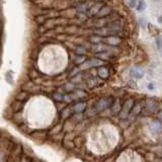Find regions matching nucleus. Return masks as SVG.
<instances>
[{
    "instance_id": "obj_9",
    "label": "nucleus",
    "mask_w": 162,
    "mask_h": 162,
    "mask_svg": "<svg viewBox=\"0 0 162 162\" xmlns=\"http://www.w3.org/2000/svg\"><path fill=\"white\" fill-rule=\"evenodd\" d=\"M109 43L112 44V45H118L120 43V40L118 38H109Z\"/></svg>"
},
{
    "instance_id": "obj_7",
    "label": "nucleus",
    "mask_w": 162,
    "mask_h": 162,
    "mask_svg": "<svg viewBox=\"0 0 162 162\" xmlns=\"http://www.w3.org/2000/svg\"><path fill=\"white\" fill-rule=\"evenodd\" d=\"M100 5H102V3H98L97 5H94V6L92 7V8L90 9V11H89V13H90V14H95L96 12H97V13H98V12H99L100 10H101V8H102V7H99Z\"/></svg>"
},
{
    "instance_id": "obj_3",
    "label": "nucleus",
    "mask_w": 162,
    "mask_h": 162,
    "mask_svg": "<svg viewBox=\"0 0 162 162\" xmlns=\"http://www.w3.org/2000/svg\"><path fill=\"white\" fill-rule=\"evenodd\" d=\"M131 75L136 79L142 78L143 75H144V71L141 68H138V67L137 68H133L132 70H131Z\"/></svg>"
},
{
    "instance_id": "obj_6",
    "label": "nucleus",
    "mask_w": 162,
    "mask_h": 162,
    "mask_svg": "<svg viewBox=\"0 0 162 162\" xmlns=\"http://www.w3.org/2000/svg\"><path fill=\"white\" fill-rule=\"evenodd\" d=\"M86 107V104H84V102H81V104H77L75 105V107H74V110H75L76 112H82L84 109H85Z\"/></svg>"
},
{
    "instance_id": "obj_8",
    "label": "nucleus",
    "mask_w": 162,
    "mask_h": 162,
    "mask_svg": "<svg viewBox=\"0 0 162 162\" xmlns=\"http://www.w3.org/2000/svg\"><path fill=\"white\" fill-rule=\"evenodd\" d=\"M137 10L139 12H141V11H143L144 9H145V6H146V4H145V2L144 1H138V3H137Z\"/></svg>"
},
{
    "instance_id": "obj_14",
    "label": "nucleus",
    "mask_w": 162,
    "mask_h": 162,
    "mask_svg": "<svg viewBox=\"0 0 162 162\" xmlns=\"http://www.w3.org/2000/svg\"><path fill=\"white\" fill-rule=\"evenodd\" d=\"M161 157H162V156H161Z\"/></svg>"
},
{
    "instance_id": "obj_10",
    "label": "nucleus",
    "mask_w": 162,
    "mask_h": 162,
    "mask_svg": "<svg viewBox=\"0 0 162 162\" xmlns=\"http://www.w3.org/2000/svg\"><path fill=\"white\" fill-rule=\"evenodd\" d=\"M153 126L155 127V131H156V132H160V131H161V125H160V123H159V122L153 123Z\"/></svg>"
},
{
    "instance_id": "obj_11",
    "label": "nucleus",
    "mask_w": 162,
    "mask_h": 162,
    "mask_svg": "<svg viewBox=\"0 0 162 162\" xmlns=\"http://www.w3.org/2000/svg\"><path fill=\"white\" fill-rule=\"evenodd\" d=\"M125 3L130 7H135V5L137 4V2H136V1H126Z\"/></svg>"
},
{
    "instance_id": "obj_5",
    "label": "nucleus",
    "mask_w": 162,
    "mask_h": 162,
    "mask_svg": "<svg viewBox=\"0 0 162 162\" xmlns=\"http://www.w3.org/2000/svg\"><path fill=\"white\" fill-rule=\"evenodd\" d=\"M110 11H112V9L109 8V6H107V7H102L101 10L97 13V16L98 17H102V16H105V15H107V14H109L110 13Z\"/></svg>"
},
{
    "instance_id": "obj_13",
    "label": "nucleus",
    "mask_w": 162,
    "mask_h": 162,
    "mask_svg": "<svg viewBox=\"0 0 162 162\" xmlns=\"http://www.w3.org/2000/svg\"><path fill=\"white\" fill-rule=\"evenodd\" d=\"M158 118H159V120H161V121H162V112L158 115Z\"/></svg>"
},
{
    "instance_id": "obj_1",
    "label": "nucleus",
    "mask_w": 162,
    "mask_h": 162,
    "mask_svg": "<svg viewBox=\"0 0 162 162\" xmlns=\"http://www.w3.org/2000/svg\"><path fill=\"white\" fill-rule=\"evenodd\" d=\"M112 104H114V98L110 96L107 97H104V98L99 99L98 101L96 102L95 104V109L97 110H104L109 109V107H112Z\"/></svg>"
},
{
    "instance_id": "obj_4",
    "label": "nucleus",
    "mask_w": 162,
    "mask_h": 162,
    "mask_svg": "<svg viewBox=\"0 0 162 162\" xmlns=\"http://www.w3.org/2000/svg\"><path fill=\"white\" fill-rule=\"evenodd\" d=\"M97 73H98L99 77H101L102 79H107L109 77V70H107L105 67H100L97 70Z\"/></svg>"
},
{
    "instance_id": "obj_12",
    "label": "nucleus",
    "mask_w": 162,
    "mask_h": 162,
    "mask_svg": "<svg viewBox=\"0 0 162 162\" xmlns=\"http://www.w3.org/2000/svg\"><path fill=\"white\" fill-rule=\"evenodd\" d=\"M55 99H57V100H63L64 99V97L61 95V94H59V93H56L55 94Z\"/></svg>"
},
{
    "instance_id": "obj_2",
    "label": "nucleus",
    "mask_w": 162,
    "mask_h": 162,
    "mask_svg": "<svg viewBox=\"0 0 162 162\" xmlns=\"http://www.w3.org/2000/svg\"><path fill=\"white\" fill-rule=\"evenodd\" d=\"M133 109V100L130 99L124 105V109H122V118H126L129 115V112H131V109Z\"/></svg>"
}]
</instances>
